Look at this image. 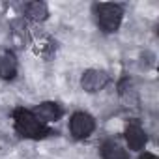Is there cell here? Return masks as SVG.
Here are the masks:
<instances>
[{
  "label": "cell",
  "instance_id": "6da1fadb",
  "mask_svg": "<svg viewBox=\"0 0 159 159\" xmlns=\"http://www.w3.org/2000/svg\"><path fill=\"white\" fill-rule=\"evenodd\" d=\"M13 124H15V131L25 139L39 140V139H45L47 135H51V129L45 124H41L32 114V111L23 109V107L13 111Z\"/></svg>",
  "mask_w": 159,
  "mask_h": 159
},
{
  "label": "cell",
  "instance_id": "3957f363",
  "mask_svg": "<svg viewBox=\"0 0 159 159\" xmlns=\"http://www.w3.org/2000/svg\"><path fill=\"white\" fill-rule=\"evenodd\" d=\"M94 129H96V120L88 112L77 111V112L71 114V118H69V133H71L73 139L84 140L94 133Z\"/></svg>",
  "mask_w": 159,
  "mask_h": 159
},
{
  "label": "cell",
  "instance_id": "ba28073f",
  "mask_svg": "<svg viewBox=\"0 0 159 159\" xmlns=\"http://www.w3.org/2000/svg\"><path fill=\"white\" fill-rule=\"evenodd\" d=\"M23 13L26 19L30 21H36V23H41L49 17V8L45 2H26L23 6Z\"/></svg>",
  "mask_w": 159,
  "mask_h": 159
},
{
  "label": "cell",
  "instance_id": "9c48e42d",
  "mask_svg": "<svg viewBox=\"0 0 159 159\" xmlns=\"http://www.w3.org/2000/svg\"><path fill=\"white\" fill-rule=\"evenodd\" d=\"M101 157L103 159H129V153L116 140H107L101 146Z\"/></svg>",
  "mask_w": 159,
  "mask_h": 159
},
{
  "label": "cell",
  "instance_id": "7a4b0ae2",
  "mask_svg": "<svg viewBox=\"0 0 159 159\" xmlns=\"http://www.w3.org/2000/svg\"><path fill=\"white\" fill-rule=\"evenodd\" d=\"M92 11H94L96 25L103 34H114L120 28L122 19H124V8L120 4L99 2V4H94Z\"/></svg>",
  "mask_w": 159,
  "mask_h": 159
},
{
  "label": "cell",
  "instance_id": "52a82bcc",
  "mask_svg": "<svg viewBox=\"0 0 159 159\" xmlns=\"http://www.w3.org/2000/svg\"><path fill=\"white\" fill-rule=\"evenodd\" d=\"M19 71V62L13 52L4 51L0 52V79L2 81H13Z\"/></svg>",
  "mask_w": 159,
  "mask_h": 159
},
{
  "label": "cell",
  "instance_id": "8992f818",
  "mask_svg": "<svg viewBox=\"0 0 159 159\" xmlns=\"http://www.w3.org/2000/svg\"><path fill=\"white\" fill-rule=\"evenodd\" d=\"M32 114L41 122V124H52V122H56V120H60V116H62V107L58 105V103H54V101H43V103H39L34 111H32Z\"/></svg>",
  "mask_w": 159,
  "mask_h": 159
},
{
  "label": "cell",
  "instance_id": "5b68a950",
  "mask_svg": "<svg viewBox=\"0 0 159 159\" xmlns=\"http://www.w3.org/2000/svg\"><path fill=\"white\" fill-rule=\"evenodd\" d=\"M124 137H125V142H127L129 150H135V152H140V150L146 146V142H148V137H146L144 127H142L139 122H135V120L125 125Z\"/></svg>",
  "mask_w": 159,
  "mask_h": 159
},
{
  "label": "cell",
  "instance_id": "277c9868",
  "mask_svg": "<svg viewBox=\"0 0 159 159\" xmlns=\"http://www.w3.org/2000/svg\"><path fill=\"white\" fill-rule=\"evenodd\" d=\"M109 83H111V77L103 69H86L83 73V77H81V86L88 94L101 92Z\"/></svg>",
  "mask_w": 159,
  "mask_h": 159
},
{
  "label": "cell",
  "instance_id": "30bf717a",
  "mask_svg": "<svg viewBox=\"0 0 159 159\" xmlns=\"http://www.w3.org/2000/svg\"><path fill=\"white\" fill-rule=\"evenodd\" d=\"M139 159H157V155H153L152 152H144V153L139 155Z\"/></svg>",
  "mask_w": 159,
  "mask_h": 159
}]
</instances>
